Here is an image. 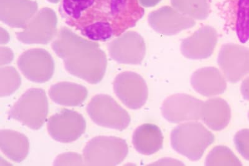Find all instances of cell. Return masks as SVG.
Wrapping results in <instances>:
<instances>
[{"label":"cell","mask_w":249,"mask_h":166,"mask_svg":"<svg viewBox=\"0 0 249 166\" xmlns=\"http://www.w3.org/2000/svg\"><path fill=\"white\" fill-rule=\"evenodd\" d=\"M161 0H139L140 3L144 7H153L159 4Z\"/></svg>","instance_id":"obj_30"},{"label":"cell","mask_w":249,"mask_h":166,"mask_svg":"<svg viewBox=\"0 0 249 166\" xmlns=\"http://www.w3.org/2000/svg\"><path fill=\"white\" fill-rule=\"evenodd\" d=\"M217 42V34L215 29L210 26H203L182 41L181 52L188 59H207L213 54Z\"/></svg>","instance_id":"obj_15"},{"label":"cell","mask_w":249,"mask_h":166,"mask_svg":"<svg viewBox=\"0 0 249 166\" xmlns=\"http://www.w3.org/2000/svg\"><path fill=\"white\" fill-rule=\"evenodd\" d=\"M128 152L124 139L113 136H98L87 144L83 150L84 165L117 166L125 159Z\"/></svg>","instance_id":"obj_5"},{"label":"cell","mask_w":249,"mask_h":166,"mask_svg":"<svg viewBox=\"0 0 249 166\" xmlns=\"http://www.w3.org/2000/svg\"><path fill=\"white\" fill-rule=\"evenodd\" d=\"M52 48L71 75L91 84H97L103 79L107 59L96 42L79 36L70 28L64 27L55 36Z\"/></svg>","instance_id":"obj_2"},{"label":"cell","mask_w":249,"mask_h":166,"mask_svg":"<svg viewBox=\"0 0 249 166\" xmlns=\"http://www.w3.org/2000/svg\"><path fill=\"white\" fill-rule=\"evenodd\" d=\"M234 143L238 152L244 159L249 161V129L238 132L234 136Z\"/></svg>","instance_id":"obj_26"},{"label":"cell","mask_w":249,"mask_h":166,"mask_svg":"<svg viewBox=\"0 0 249 166\" xmlns=\"http://www.w3.org/2000/svg\"><path fill=\"white\" fill-rule=\"evenodd\" d=\"M217 63L227 80L236 83L249 74V48L234 44H224L218 55Z\"/></svg>","instance_id":"obj_12"},{"label":"cell","mask_w":249,"mask_h":166,"mask_svg":"<svg viewBox=\"0 0 249 166\" xmlns=\"http://www.w3.org/2000/svg\"><path fill=\"white\" fill-rule=\"evenodd\" d=\"M205 165L241 166L242 163L230 148L224 146H218L213 148L207 156Z\"/></svg>","instance_id":"obj_24"},{"label":"cell","mask_w":249,"mask_h":166,"mask_svg":"<svg viewBox=\"0 0 249 166\" xmlns=\"http://www.w3.org/2000/svg\"><path fill=\"white\" fill-rule=\"evenodd\" d=\"M86 121L75 111L62 109L53 115L48 122L49 134L55 141L62 143L74 142L86 132Z\"/></svg>","instance_id":"obj_8"},{"label":"cell","mask_w":249,"mask_h":166,"mask_svg":"<svg viewBox=\"0 0 249 166\" xmlns=\"http://www.w3.org/2000/svg\"><path fill=\"white\" fill-rule=\"evenodd\" d=\"M84 165V159L81 155L74 152H67L57 157L54 166H81Z\"/></svg>","instance_id":"obj_27"},{"label":"cell","mask_w":249,"mask_h":166,"mask_svg":"<svg viewBox=\"0 0 249 166\" xmlns=\"http://www.w3.org/2000/svg\"><path fill=\"white\" fill-rule=\"evenodd\" d=\"M191 83L196 92L206 97L223 94L227 88L223 75L219 70L213 67L200 68L193 73Z\"/></svg>","instance_id":"obj_17"},{"label":"cell","mask_w":249,"mask_h":166,"mask_svg":"<svg viewBox=\"0 0 249 166\" xmlns=\"http://www.w3.org/2000/svg\"><path fill=\"white\" fill-rule=\"evenodd\" d=\"M241 90L244 99L249 101V77L242 83Z\"/></svg>","instance_id":"obj_29"},{"label":"cell","mask_w":249,"mask_h":166,"mask_svg":"<svg viewBox=\"0 0 249 166\" xmlns=\"http://www.w3.org/2000/svg\"><path fill=\"white\" fill-rule=\"evenodd\" d=\"M161 130L153 124H143L137 128L133 135L132 143L139 153L150 156L159 151L163 145Z\"/></svg>","instance_id":"obj_18"},{"label":"cell","mask_w":249,"mask_h":166,"mask_svg":"<svg viewBox=\"0 0 249 166\" xmlns=\"http://www.w3.org/2000/svg\"><path fill=\"white\" fill-rule=\"evenodd\" d=\"M153 30L164 36H173L195 26V20L171 6H163L148 16Z\"/></svg>","instance_id":"obj_14"},{"label":"cell","mask_w":249,"mask_h":166,"mask_svg":"<svg viewBox=\"0 0 249 166\" xmlns=\"http://www.w3.org/2000/svg\"><path fill=\"white\" fill-rule=\"evenodd\" d=\"M48 114V101L41 88H30L13 106L9 118L15 119L31 129L43 127Z\"/></svg>","instance_id":"obj_4"},{"label":"cell","mask_w":249,"mask_h":166,"mask_svg":"<svg viewBox=\"0 0 249 166\" xmlns=\"http://www.w3.org/2000/svg\"><path fill=\"white\" fill-rule=\"evenodd\" d=\"M203 101L185 94L168 97L161 107L162 115L171 123L197 121L201 118Z\"/></svg>","instance_id":"obj_13"},{"label":"cell","mask_w":249,"mask_h":166,"mask_svg":"<svg viewBox=\"0 0 249 166\" xmlns=\"http://www.w3.org/2000/svg\"><path fill=\"white\" fill-rule=\"evenodd\" d=\"M13 59V52L11 49L7 47L0 48V64L1 66L7 65L12 63Z\"/></svg>","instance_id":"obj_28"},{"label":"cell","mask_w":249,"mask_h":166,"mask_svg":"<svg viewBox=\"0 0 249 166\" xmlns=\"http://www.w3.org/2000/svg\"><path fill=\"white\" fill-rule=\"evenodd\" d=\"M214 141V134L200 123L182 124L171 134L173 149L193 161L201 159L207 148Z\"/></svg>","instance_id":"obj_3"},{"label":"cell","mask_w":249,"mask_h":166,"mask_svg":"<svg viewBox=\"0 0 249 166\" xmlns=\"http://www.w3.org/2000/svg\"><path fill=\"white\" fill-rule=\"evenodd\" d=\"M113 89L118 98L130 109L141 108L148 99L147 85L143 77L135 72H124L118 75Z\"/></svg>","instance_id":"obj_9"},{"label":"cell","mask_w":249,"mask_h":166,"mask_svg":"<svg viewBox=\"0 0 249 166\" xmlns=\"http://www.w3.org/2000/svg\"><path fill=\"white\" fill-rule=\"evenodd\" d=\"M57 17L50 8L41 9L30 20L17 39L26 44H47L56 36Z\"/></svg>","instance_id":"obj_7"},{"label":"cell","mask_w":249,"mask_h":166,"mask_svg":"<svg viewBox=\"0 0 249 166\" xmlns=\"http://www.w3.org/2000/svg\"><path fill=\"white\" fill-rule=\"evenodd\" d=\"M108 50L111 58L118 63L139 65L145 56L146 45L139 33L127 32L109 43Z\"/></svg>","instance_id":"obj_11"},{"label":"cell","mask_w":249,"mask_h":166,"mask_svg":"<svg viewBox=\"0 0 249 166\" xmlns=\"http://www.w3.org/2000/svg\"><path fill=\"white\" fill-rule=\"evenodd\" d=\"M33 0H0V19L10 27L24 29L38 12Z\"/></svg>","instance_id":"obj_16"},{"label":"cell","mask_w":249,"mask_h":166,"mask_svg":"<svg viewBox=\"0 0 249 166\" xmlns=\"http://www.w3.org/2000/svg\"><path fill=\"white\" fill-rule=\"evenodd\" d=\"M47 1L50 2L51 3H58L61 2V0H47Z\"/></svg>","instance_id":"obj_32"},{"label":"cell","mask_w":249,"mask_h":166,"mask_svg":"<svg viewBox=\"0 0 249 166\" xmlns=\"http://www.w3.org/2000/svg\"><path fill=\"white\" fill-rule=\"evenodd\" d=\"M0 43L1 45L5 44L8 43L9 39H10V36L9 34L6 30H4L3 28H1V31H0Z\"/></svg>","instance_id":"obj_31"},{"label":"cell","mask_w":249,"mask_h":166,"mask_svg":"<svg viewBox=\"0 0 249 166\" xmlns=\"http://www.w3.org/2000/svg\"></svg>","instance_id":"obj_33"},{"label":"cell","mask_w":249,"mask_h":166,"mask_svg":"<svg viewBox=\"0 0 249 166\" xmlns=\"http://www.w3.org/2000/svg\"><path fill=\"white\" fill-rule=\"evenodd\" d=\"M59 12L87 39L105 42L134 27L144 11L139 0H61Z\"/></svg>","instance_id":"obj_1"},{"label":"cell","mask_w":249,"mask_h":166,"mask_svg":"<svg viewBox=\"0 0 249 166\" xmlns=\"http://www.w3.org/2000/svg\"><path fill=\"white\" fill-rule=\"evenodd\" d=\"M0 147L8 158L20 163L27 157L30 145L23 134L13 130H2L0 132Z\"/></svg>","instance_id":"obj_21"},{"label":"cell","mask_w":249,"mask_h":166,"mask_svg":"<svg viewBox=\"0 0 249 166\" xmlns=\"http://www.w3.org/2000/svg\"><path fill=\"white\" fill-rule=\"evenodd\" d=\"M49 95L54 103L66 107H78L84 102L88 97V90L79 84L59 83L51 87Z\"/></svg>","instance_id":"obj_20"},{"label":"cell","mask_w":249,"mask_h":166,"mask_svg":"<svg viewBox=\"0 0 249 166\" xmlns=\"http://www.w3.org/2000/svg\"><path fill=\"white\" fill-rule=\"evenodd\" d=\"M90 118L102 127L123 131L130 123V116L125 110L107 95L93 97L87 107Z\"/></svg>","instance_id":"obj_6"},{"label":"cell","mask_w":249,"mask_h":166,"mask_svg":"<svg viewBox=\"0 0 249 166\" xmlns=\"http://www.w3.org/2000/svg\"><path fill=\"white\" fill-rule=\"evenodd\" d=\"M173 7L193 19L204 20L210 15L208 0H171Z\"/></svg>","instance_id":"obj_22"},{"label":"cell","mask_w":249,"mask_h":166,"mask_svg":"<svg viewBox=\"0 0 249 166\" xmlns=\"http://www.w3.org/2000/svg\"><path fill=\"white\" fill-rule=\"evenodd\" d=\"M231 118V108L226 100L214 98L203 102L201 118L213 131H221L228 127Z\"/></svg>","instance_id":"obj_19"},{"label":"cell","mask_w":249,"mask_h":166,"mask_svg":"<svg viewBox=\"0 0 249 166\" xmlns=\"http://www.w3.org/2000/svg\"><path fill=\"white\" fill-rule=\"evenodd\" d=\"M0 96H10L17 91L21 85V77L14 67L10 66L1 67L0 69Z\"/></svg>","instance_id":"obj_25"},{"label":"cell","mask_w":249,"mask_h":166,"mask_svg":"<svg viewBox=\"0 0 249 166\" xmlns=\"http://www.w3.org/2000/svg\"><path fill=\"white\" fill-rule=\"evenodd\" d=\"M235 30L242 43L249 39V0H235Z\"/></svg>","instance_id":"obj_23"},{"label":"cell","mask_w":249,"mask_h":166,"mask_svg":"<svg viewBox=\"0 0 249 166\" xmlns=\"http://www.w3.org/2000/svg\"><path fill=\"white\" fill-rule=\"evenodd\" d=\"M18 66L29 81L44 83L54 74V63L50 53L43 49H33L20 55Z\"/></svg>","instance_id":"obj_10"}]
</instances>
